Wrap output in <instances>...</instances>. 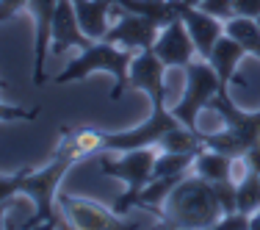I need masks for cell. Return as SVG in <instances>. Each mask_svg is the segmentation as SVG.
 Masks as SVG:
<instances>
[{
  "label": "cell",
  "instance_id": "6da1fadb",
  "mask_svg": "<svg viewBox=\"0 0 260 230\" xmlns=\"http://www.w3.org/2000/svg\"><path fill=\"white\" fill-rule=\"evenodd\" d=\"M75 166V161L64 155H50V161L42 166H22L20 172H6L0 178V208L3 216L9 214L14 197H28L34 203V216L28 219L25 227H36L45 222V227H61L55 216V197L64 175Z\"/></svg>",
  "mask_w": 260,
  "mask_h": 230
},
{
  "label": "cell",
  "instance_id": "7a4b0ae2",
  "mask_svg": "<svg viewBox=\"0 0 260 230\" xmlns=\"http://www.w3.org/2000/svg\"><path fill=\"white\" fill-rule=\"evenodd\" d=\"M221 214L224 211L213 183L188 172L169 194L160 222L166 227H216Z\"/></svg>",
  "mask_w": 260,
  "mask_h": 230
},
{
  "label": "cell",
  "instance_id": "3957f363",
  "mask_svg": "<svg viewBox=\"0 0 260 230\" xmlns=\"http://www.w3.org/2000/svg\"><path fill=\"white\" fill-rule=\"evenodd\" d=\"M133 59H136V50H130V47H122L108 39H97L89 47H83L78 59H72L67 64V70H61L53 80L55 83H75V80H83L94 75V72H105V75L114 78L111 100H122L125 89L130 86V64H133Z\"/></svg>",
  "mask_w": 260,
  "mask_h": 230
},
{
  "label": "cell",
  "instance_id": "277c9868",
  "mask_svg": "<svg viewBox=\"0 0 260 230\" xmlns=\"http://www.w3.org/2000/svg\"><path fill=\"white\" fill-rule=\"evenodd\" d=\"M210 108L221 117L224 125L213 133H205V147L241 158L249 147L260 145V111H241L233 103L230 89H221L210 100Z\"/></svg>",
  "mask_w": 260,
  "mask_h": 230
},
{
  "label": "cell",
  "instance_id": "5b68a950",
  "mask_svg": "<svg viewBox=\"0 0 260 230\" xmlns=\"http://www.w3.org/2000/svg\"><path fill=\"white\" fill-rule=\"evenodd\" d=\"M158 147H136V150H125L116 153L119 158H108V155H100V172L108 178H116L125 183V191L116 197V203L111 208L116 214L127 216V211L136 205L139 194L147 189V183L155 175V161H158Z\"/></svg>",
  "mask_w": 260,
  "mask_h": 230
},
{
  "label": "cell",
  "instance_id": "8992f818",
  "mask_svg": "<svg viewBox=\"0 0 260 230\" xmlns=\"http://www.w3.org/2000/svg\"><path fill=\"white\" fill-rule=\"evenodd\" d=\"M183 72H185V92H183L180 103H175L172 114H175L185 128L200 130L197 128V117L202 114V108H208L210 100H213L224 86H221V78H219V72L213 70V64H210L208 59H200V55H197Z\"/></svg>",
  "mask_w": 260,
  "mask_h": 230
},
{
  "label": "cell",
  "instance_id": "52a82bcc",
  "mask_svg": "<svg viewBox=\"0 0 260 230\" xmlns=\"http://www.w3.org/2000/svg\"><path fill=\"white\" fill-rule=\"evenodd\" d=\"M177 125H183V122L172 114V108L152 105L150 117L144 122H139L136 128L105 133V153H125V150H136V147H158L160 139Z\"/></svg>",
  "mask_w": 260,
  "mask_h": 230
},
{
  "label": "cell",
  "instance_id": "ba28073f",
  "mask_svg": "<svg viewBox=\"0 0 260 230\" xmlns=\"http://www.w3.org/2000/svg\"><path fill=\"white\" fill-rule=\"evenodd\" d=\"M61 208L67 214L70 227L78 230H122V227H139L127 219V216L116 214L114 208H103L94 200H83V197L61 194Z\"/></svg>",
  "mask_w": 260,
  "mask_h": 230
},
{
  "label": "cell",
  "instance_id": "9c48e42d",
  "mask_svg": "<svg viewBox=\"0 0 260 230\" xmlns=\"http://www.w3.org/2000/svg\"><path fill=\"white\" fill-rule=\"evenodd\" d=\"M152 53H155L166 67H177V70H185V67L200 55L197 42L191 39L188 28H185V22L180 17L160 28L155 45H152Z\"/></svg>",
  "mask_w": 260,
  "mask_h": 230
},
{
  "label": "cell",
  "instance_id": "30bf717a",
  "mask_svg": "<svg viewBox=\"0 0 260 230\" xmlns=\"http://www.w3.org/2000/svg\"><path fill=\"white\" fill-rule=\"evenodd\" d=\"M166 70L169 67L150 50H139L130 64V89H139L150 97L152 105H166Z\"/></svg>",
  "mask_w": 260,
  "mask_h": 230
},
{
  "label": "cell",
  "instance_id": "8fae6325",
  "mask_svg": "<svg viewBox=\"0 0 260 230\" xmlns=\"http://www.w3.org/2000/svg\"><path fill=\"white\" fill-rule=\"evenodd\" d=\"M58 0H30L28 11L34 17V83H45V64L53 42V17Z\"/></svg>",
  "mask_w": 260,
  "mask_h": 230
},
{
  "label": "cell",
  "instance_id": "7c38bea8",
  "mask_svg": "<svg viewBox=\"0 0 260 230\" xmlns=\"http://www.w3.org/2000/svg\"><path fill=\"white\" fill-rule=\"evenodd\" d=\"M158 34H160V25L155 20L141 17V14H133V11H125V14L108 28L105 39L139 53V50H150V47L155 45Z\"/></svg>",
  "mask_w": 260,
  "mask_h": 230
},
{
  "label": "cell",
  "instance_id": "4fadbf2b",
  "mask_svg": "<svg viewBox=\"0 0 260 230\" xmlns=\"http://www.w3.org/2000/svg\"><path fill=\"white\" fill-rule=\"evenodd\" d=\"M175 3H177V14H180V20L185 22L191 39L197 42L200 59H210L216 42L221 39V34H224V20L208 14V11L200 9V6H188V3H180V0H175Z\"/></svg>",
  "mask_w": 260,
  "mask_h": 230
},
{
  "label": "cell",
  "instance_id": "5bb4252c",
  "mask_svg": "<svg viewBox=\"0 0 260 230\" xmlns=\"http://www.w3.org/2000/svg\"><path fill=\"white\" fill-rule=\"evenodd\" d=\"M55 155H64L70 161H83L89 155H100L105 153V130L94 125H72V128H61V139L58 147L53 150Z\"/></svg>",
  "mask_w": 260,
  "mask_h": 230
},
{
  "label": "cell",
  "instance_id": "9a60e30c",
  "mask_svg": "<svg viewBox=\"0 0 260 230\" xmlns=\"http://www.w3.org/2000/svg\"><path fill=\"white\" fill-rule=\"evenodd\" d=\"M94 39L83 34L80 28V20H78V11H75V3L72 0H58V9H55V17H53V53L61 55L72 47H89Z\"/></svg>",
  "mask_w": 260,
  "mask_h": 230
},
{
  "label": "cell",
  "instance_id": "2e32d148",
  "mask_svg": "<svg viewBox=\"0 0 260 230\" xmlns=\"http://www.w3.org/2000/svg\"><path fill=\"white\" fill-rule=\"evenodd\" d=\"M75 3V11H78V20H80V28L89 39H105L108 34V17H111V9L116 6V0H72Z\"/></svg>",
  "mask_w": 260,
  "mask_h": 230
},
{
  "label": "cell",
  "instance_id": "e0dca14e",
  "mask_svg": "<svg viewBox=\"0 0 260 230\" xmlns=\"http://www.w3.org/2000/svg\"><path fill=\"white\" fill-rule=\"evenodd\" d=\"M246 55V50L241 47V42H235L230 34H221V39L216 42L213 53H210V64H213V70L219 72L221 78V86L224 89H230L233 80H235V72H238V64L241 59Z\"/></svg>",
  "mask_w": 260,
  "mask_h": 230
},
{
  "label": "cell",
  "instance_id": "ac0fdd59",
  "mask_svg": "<svg viewBox=\"0 0 260 230\" xmlns=\"http://www.w3.org/2000/svg\"><path fill=\"white\" fill-rule=\"evenodd\" d=\"M235 161L233 155L221 153V150H213V147H202L197 153V161L191 166V172L200 178L210 180V183H219V180H235Z\"/></svg>",
  "mask_w": 260,
  "mask_h": 230
},
{
  "label": "cell",
  "instance_id": "d6986e66",
  "mask_svg": "<svg viewBox=\"0 0 260 230\" xmlns=\"http://www.w3.org/2000/svg\"><path fill=\"white\" fill-rule=\"evenodd\" d=\"M116 6H122V11H133V14L150 17L160 28L180 17L175 0H116Z\"/></svg>",
  "mask_w": 260,
  "mask_h": 230
},
{
  "label": "cell",
  "instance_id": "ffe728a7",
  "mask_svg": "<svg viewBox=\"0 0 260 230\" xmlns=\"http://www.w3.org/2000/svg\"><path fill=\"white\" fill-rule=\"evenodd\" d=\"M224 34H230L235 42H241V47L246 50V55H255L260 61V22L252 17H238L224 22Z\"/></svg>",
  "mask_w": 260,
  "mask_h": 230
},
{
  "label": "cell",
  "instance_id": "44dd1931",
  "mask_svg": "<svg viewBox=\"0 0 260 230\" xmlns=\"http://www.w3.org/2000/svg\"><path fill=\"white\" fill-rule=\"evenodd\" d=\"M260 208V172L246 169L238 178V189H235V211H244V214H255Z\"/></svg>",
  "mask_w": 260,
  "mask_h": 230
},
{
  "label": "cell",
  "instance_id": "7402d4cb",
  "mask_svg": "<svg viewBox=\"0 0 260 230\" xmlns=\"http://www.w3.org/2000/svg\"><path fill=\"white\" fill-rule=\"evenodd\" d=\"M252 216L244 214V211H227V214L219 216L216 222V230H249Z\"/></svg>",
  "mask_w": 260,
  "mask_h": 230
},
{
  "label": "cell",
  "instance_id": "603a6c76",
  "mask_svg": "<svg viewBox=\"0 0 260 230\" xmlns=\"http://www.w3.org/2000/svg\"><path fill=\"white\" fill-rule=\"evenodd\" d=\"M200 9H205L208 14L219 17V20H224V22L235 17V6H233V0H202Z\"/></svg>",
  "mask_w": 260,
  "mask_h": 230
},
{
  "label": "cell",
  "instance_id": "cb8c5ba5",
  "mask_svg": "<svg viewBox=\"0 0 260 230\" xmlns=\"http://www.w3.org/2000/svg\"><path fill=\"white\" fill-rule=\"evenodd\" d=\"M30 0H0V22H11L17 14H22V11H28Z\"/></svg>",
  "mask_w": 260,
  "mask_h": 230
},
{
  "label": "cell",
  "instance_id": "d4e9b609",
  "mask_svg": "<svg viewBox=\"0 0 260 230\" xmlns=\"http://www.w3.org/2000/svg\"><path fill=\"white\" fill-rule=\"evenodd\" d=\"M233 6L238 17H252V20L260 17V0H233Z\"/></svg>",
  "mask_w": 260,
  "mask_h": 230
},
{
  "label": "cell",
  "instance_id": "484cf974",
  "mask_svg": "<svg viewBox=\"0 0 260 230\" xmlns=\"http://www.w3.org/2000/svg\"><path fill=\"white\" fill-rule=\"evenodd\" d=\"M244 164H246V169H252V172H260V145H255V147H249L244 155Z\"/></svg>",
  "mask_w": 260,
  "mask_h": 230
},
{
  "label": "cell",
  "instance_id": "4316f807",
  "mask_svg": "<svg viewBox=\"0 0 260 230\" xmlns=\"http://www.w3.org/2000/svg\"><path fill=\"white\" fill-rule=\"evenodd\" d=\"M14 117H22V120H34V114H28V111H22V108H11L9 103L3 105V120L9 122V120H14Z\"/></svg>",
  "mask_w": 260,
  "mask_h": 230
},
{
  "label": "cell",
  "instance_id": "83f0119b",
  "mask_svg": "<svg viewBox=\"0 0 260 230\" xmlns=\"http://www.w3.org/2000/svg\"><path fill=\"white\" fill-rule=\"evenodd\" d=\"M249 230H260V208L252 214V225H249Z\"/></svg>",
  "mask_w": 260,
  "mask_h": 230
},
{
  "label": "cell",
  "instance_id": "f1b7e54d",
  "mask_svg": "<svg viewBox=\"0 0 260 230\" xmlns=\"http://www.w3.org/2000/svg\"><path fill=\"white\" fill-rule=\"evenodd\" d=\"M180 3H188V6H200L202 0H180Z\"/></svg>",
  "mask_w": 260,
  "mask_h": 230
},
{
  "label": "cell",
  "instance_id": "f546056e",
  "mask_svg": "<svg viewBox=\"0 0 260 230\" xmlns=\"http://www.w3.org/2000/svg\"><path fill=\"white\" fill-rule=\"evenodd\" d=\"M257 22H260V17H257Z\"/></svg>",
  "mask_w": 260,
  "mask_h": 230
}]
</instances>
